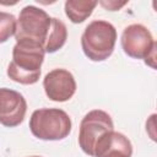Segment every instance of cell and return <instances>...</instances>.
I'll return each instance as SVG.
<instances>
[{
  "mask_svg": "<svg viewBox=\"0 0 157 157\" xmlns=\"http://www.w3.org/2000/svg\"><path fill=\"white\" fill-rule=\"evenodd\" d=\"M45 50L42 45L29 42H16L12 60L7 66V76L21 85H33L40 77V67Z\"/></svg>",
  "mask_w": 157,
  "mask_h": 157,
  "instance_id": "6da1fadb",
  "label": "cell"
},
{
  "mask_svg": "<svg viewBox=\"0 0 157 157\" xmlns=\"http://www.w3.org/2000/svg\"><path fill=\"white\" fill-rule=\"evenodd\" d=\"M117 29L103 20H94L88 23L81 36V48L83 54L92 61L108 59L115 47Z\"/></svg>",
  "mask_w": 157,
  "mask_h": 157,
  "instance_id": "7a4b0ae2",
  "label": "cell"
},
{
  "mask_svg": "<svg viewBox=\"0 0 157 157\" xmlns=\"http://www.w3.org/2000/svg\"><path fill=\"white\" fill-rule=\"evenodd\" d=\"M71 126L69 114L59 108H40L29 118V130L39 140H63L71 132Z\"/></svg>",
  "mask_w": 157,
  "mask_h": 157,
  "instance_id": "3957f363",
  "label": "cell"
},
{
  "mask_svg": "<svg viewBox=\"0 0 157 157\" xmlns=\"http://www.w3.org/2000/svg\"><path fill=\"white\" fill-rule=\"evenodd\" d=\"M52 26V17L42 9L27 5L18 16L15 39L16 42H29L44 48L48 32Z\"/></svg>",
  "mask_w": 157,
  "mask_h": 157,
  "instance_id": "277c9868",
  "label": "cell"
},
{
  "mask_svg": "<svg viewBox=\"0 0 157 157\" xmlns=\"http://www.w3.org/2000/svg\"><path fill=\"white\" fill-rule=\"evenodd\" d=\"M124 53L134 59H144L147 65L156 69L157 43L147 27L140 23H132L124 28L120 38Z\"/></svg>",
  "mask_w": 157,
  "mask_h": 157,
  "instance_id": "5b68a950",
  "label": "cell"
},
{
  "mask_svg": "<svg viewBox=\"0 0 157 157\" xmlns=\"http://www.w3.org/2000/svg\"><path fill=\"white\" fill-rule=\"evenodd\" d=\"M114 130L112 117L101 109L88 112L81 120L78 130V145L81 150L93 157V150L97 140L107 131Z\"/></svg>",
  "mask_w": 157,
  "mask_h": 157,
  "instance_id": "8992f818",
  "label": "cell"
},
{
  "mask_svg": "<svg viewBox=\"0 0 157 157\" xmlns=\"http://www.w3.org/2000/svg\"><path fill=\"white\" fill-rule=\"evenodd\" d=\"M27 112V102L25 97L13 90L0 88V124L6 128L20 125Z\"/></svg>",
  "mask_w": 157,
  "mask_h": 157,
  "instance_id": "52a82bcc",
  "label": "cell"
},
{
  "mask_svg": "<svg viewBox=\"0 0 157 157\" xmlns=\"http://www.w3.org/2000/svg\"><path fill=\"white\" fill-rule=\"evenodd\" d=\"M43 87L49 99L54 102H66L76 92V81L69 70L54 69L44 76Z\"/></svg>",
  "mask_w": 157,
  "mask_h": 157,
  "instance_id": "ba28073f",
  "label": "cell"
},
{
  "mask_svg": "<svg viewBox=\"0 0 157 157\" xmlns=\"http://www.w3.org/2000/svg\"><path fill=\"white\" fill-rule=\"evenodd\" d=\"M132 145L121 132L110 130L104 132L96 142L93 157H131Z\"/></svg>",
  "mask_w": 157,
  "mask_h": 157,
  "instance_id": "9c48e42d",
  "label": "cell"
},
{
  "mask_svg": "<svg viewBox=\"0 0 157 157\" xmlns=\"http://www.w3.org/2000/svg\"><path fill=\"white\" fill-rule=\"evenodd\" d=\"M67 39V28L63 21L52 17V26L48 32L47 40L44 43L45 53H55L61 49Z\"/></svg>",
  "mask_w": 157,
  "mask_h": 157,
  "instance_id": "30bf717a",
  "label": "cell"
},
{
  "mask_svg": "<svg viewBox=\"0 0 157 157\" xmlns=\"http://www.w3.org/2000/svg\"><path fill=\"white\" fill-rule=\"evenodd\" d=\"M97 4V1L88 0H67L65 2V13L72 23H82L92 15Z\"/></svg>",
  "mask_w": 157,
  "mask_h": 157,
  "instance_id": "8fae6325",
  "label": "cell"
},
{
  "mask_svg": "<svg viewBox=\"0 0 157 157\" xmlns=\"http://www.w3.org/2000/svg\"><path fill=\"white\" fill-rule=\"evenodd\" d=\"M17 20L12 13L0 11V43H5L16 33Z\"/></svg>",
  "mask_w": 157,
  "mask_h": 157,
  "instance_id": "7c38bea8",
  "label": "cell"
},
{
  "mask_svg": "<svg viewBox=\"0 0 157 157\" xmlns=\"http://www.w3.org/2000/svg\"><path fill=\"white\" fill-rule=\"evenodd\" d=\"M128 4V1H115V0H108V1H99V5H102L105 10L109 11H118L120 10L123 6H125Z\"/></svg>",
  "mask_w": 157,
  "mask_h": 157,
  "instance_id": "4fadbf2b",
  "label": "cell"
},
{
  "mask_svg": "<svg viewBox=\"0 0 157 157\" xmlns=\"http://www.w3.org/2000/svg\"><path fill=\"white\" fill-rule=\"evenodd\" d=\"M28 157H42V156H28Z\"/></svg>",
  "mask_w": 157,
  "mask_h": 157,
  "instance_id": "5bb4252c",
  "label": "cell"
}]
</instances>
